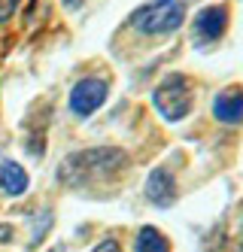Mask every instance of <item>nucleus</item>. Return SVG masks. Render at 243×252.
<instances>
[{
    "mask_svg": "<svg viewBox=\"0 0 243 252\" xmlns=\"http://www.w3.org/2000/svg\"><path fill=\"white\" fill-rule=\"evenodd\" d=\"M128 155L116 146H95L73 152L61 161L58 179L70 189H88L95 183H113V179L125 170Z\"/></svg>",
    "mask_w": 243,
    "mask_h": 252,
    "instance_id": "obj_1",
    "label": "nucleus"
},
{
    "mask_svg": "<svg viewBox=\"0 0 243 252\" xmlns=\"http://www.w3.org/2000/svg\"><path fill=\"white\" fill-rule=\"evenodd\" d=\"M182 22H185V0H146L131 15V25L149 37L174 33Z\"/></svg>",
    "mask_w": 243,
    "mask_h": 252,
    "instance_id": "obj_2",
    "label": "nucleus"
},
{
    "mask_svg": "<svg viewBox=\"0 0 243 252\" xmlns=\"http://www.w3.org/2000/svg\"><path fill=\"white\" fill-rule=\"evenodd\" d=\"M152 103L161 119L167 122H179L192 113V85L182 73H171L158 82V88L152 92Z\"/></svg>",
    "mask_w": 243,
    "mask_h": 252,
    "instance_id": "obj_3",
    "label": "nucleus"
},
{
    "mask_svg": "<svg viewBox=\"0 0 243 252\" xmlns=\"http://www.w3.org/2000/svg\"><path fill=\"white\" fill-rule=\"evenodd\" d=\"M106 94H109V85L104 79H98V76L79 79L76 85H73L70 100H67L70 103V113L79 116V119H85V116H91L95 110H101V103L106 100Z\"/></svg>",
    "mask_w": 243,
    "mask_h": 252,
    "instance_id": "obj_4",
    "label": "nucleus"
},
{
    "mask_svg": "<svg viewBox=\"0 0 243 252\" xmlns=\"http://www.w3.org/2000/svg\"><path fill=\"white\" fill-rule=\"evenodd\" d=\"M228 28V9L225 6H204L198 15H195V22H192V37L198 46H207V43H216L222 33H225Z\"/></svg>",
    "mask_w": 243,
    "mask_h": 252,
    "instance_id": "obj_5",
    "label": "nucleus"
},
{
    "mask_svg": "<svg viewBox=\"0 0 243 252\" xmlns=\"http://www.w3.org/2000/svg\"><path fill=\"white\" fill-rule=\"evenodd\" d=\"M213 116L222 125H240L243 122V88L231 85L225 92H219L213 100Z\"/></svg>",
    "mask_w": 243,
    "mask_h": 252,
    "instance_id": "obj_6",
    "label": "nucleus"
},
{
    "mask_svg": "<svg viewBox=\"0 0 243 252\" xmlns=\"http://www.w3.org/2000/svg\"><path fill=\"white\" fill-rule=\"evenodd\" d=\"M146 197L152 201L155 207H171L176 201V183L167 167H155L146 179Z\"/></svg>",
    "mask_w": 243,
    "mask_h": 252,
    "instance_id": "obj_7",
    "label": "nucleus"
},
{
    "mask_svg": "<svg viewBox=\"0 0 243 252\" xmlns=\"http://www.w3.org/2000/svg\"><path fill=\"white\" fill-rule=\"evenodd\" d=\"M0 191H6L12 197L28 191V173L22 164H15V161H3L0 164Z\"/></svg>",
    "mask_w": 243,
    "mask_h": 252,
    "instance_id": "obj_8",
    "label": "nucleus"
},
{
    "mask_svg": "<svg viewBox=\"0 0 243 252\" xmlns=\"http://www.w3.org/2000/svg\"><path fill=\"white\" fill-rule=\"evenodd\" d=\"M134 249H137V252H171V243H167V237H164L158 228L146 225V228H140V234H137Z\"/></svg>",
    "mask_w": 243,
    "mask_h": 252,
    "instance_id": "obj_9",
    "label": "nucleus"
},
{
    "mask_svg": "<svg viewBox=\"0 0 243 252\" xmlns=\"http://www.w3.org/2000/svg\"><path fill=\"white\" fill-rule=\"evenodd\" d=\"M49 225H52V210H43V222H40V219H34V234H31V243H34V246L46 237Z\"/></svg>",
    "mask_w": 243,
    "mask_h": 252,
    "instance_id": "obj_10",
    "label": "nucleus"
},
{
    "mask_svg": "<svg viewBox=\"0 0 243 252\" xmlns=\"http://www.w3.org/2000/svg\"><path fill=\"white\" fill-rule=\"evenodd\" d=\"M18 3H22V0H0V22H9L18 9Z\"/></svg>",
    "mask_w": 243,
    "mask_h": 252,
    "instance_id": "obj_11",
    "label": "nucleus"
},
{
    "mask_svg": "<svg viewBox=\"0 0 243 252\" xmlns=\"http://www.w3.org/2000/svg\"><path fill=\"white\" fill-rule=\"evenodd\" d=\"M95 252H122V249H119V243H116V240H104V243H98V246H95Z\"/></svg>",
    "mask_w": 243,
    "mask_h": 252,
    "instance_id": "obj_12",
    "label": "nucleus"
},
{
    "mask_svg": "<svg viewBox=\"0 0 243 252\" xmlns=\"http://www.w3.org/2000/svg\"><path fill=\"white\" fill-rule=\"evenodd\" d=\"M9 231H12L9 225H0V240H3V243H6V240L12 237V234H9Z\"/></svg>",
    "mask_w": 243,
    "mask_h": 252,
    "instance_id": "obj_13",
    "label": "nucleus"
},
{
    "mask_svg": "<svg viewBox=\"0 0 243 252\" xmlns=\"http://www.w3.org/2000/svg\"><path fill=\"white\" fill-rule=\"evenodd\" d=\"M79 3H82V0H64V6H67V9H79Z\"/></svg>",
    "mask_w": 243,
    "mask_h": 252,
    "instance_id": "obj_14",
    "label": "nucleus"
},
{
    "mask_svg": "<svg viewBox=\"0 0 243 252\" xmlns=\"http://www.w3.org/2000/svg\"><path fill=\"white\" fill-rule=\"evenodd\" d=\"M237 252H243V243H240V246H237Z\"/></svg>",
    "mask_w": 243,
    "mask_h": 252,
    "instance_id": "obj_15",
    "label": "nucleus"
}]
</instances>
